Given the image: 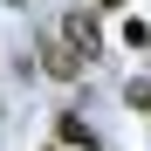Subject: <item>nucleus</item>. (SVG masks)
I'll list each match as a JSON object with an SVG mask.
<instances>
[{
	"instance_id": "39448f33",
	"label": "nucleus",
	"mask_w": 151,
	"mask_h": 151,
	"mask_svg": "<svg viewBox=\"0 0 151 151\" xmlns=\"http://www.w3.org/2000/svg\"><path fill=\"white\" fill-rule=\"evenodd\" d=\"M14 7H21V0H14Z\"/></svg>"
},
{
	"instance_id": "20e7f679",
	"label": "nucleus",
	"mask_w": 151,
	"mask_h": 151,
	"mask_svg": "<svg viewBox=\"0 0 151 151\" xmlns=\"http://www.w3.org/2000/svg\"><path fill=\"white\" fill-rule=\"evenodd\" d=\"M103 7H124V0H103Z\"/></svg>"
},
{
	"instance_id": "7ed1b4c3",
	"label": "nucleus",
	"mask_w": 151,
	"mask_h": 151,
	"mask_svg": "<svg viewBox=\"0 0 151 151\" xmlns=\"http://www.w3.org/2000/svg\"><path fill=\"white\" fill-rule=\"evenodd\" d=\"M48 124H55V151H62V144H76V151H96V131H89L76 110H55Z\"/></svg>"
},
{
	"instance_id": "f257e3e1",
	"label": "nucleus",
	"mask_w": 151,
	"mask_h": 151,
	"mask_svg": "<svg viewBox=\"0 0 151 151\" xmlns=\"http://www.w3.org/2000/svg\"><path fill=\"white\" fill-rule=\"evenodd\" d=\"M62 41H69L83 62H96V48H103V35H96V14H83V7H76V14L62 21Z\"/></svg>"
},
{
	"instance_id": "f03ea898",
	"label": "nucleus",
	"mask_w": 151,
	"mask_h": 151,
	"mask_svg": "<svg viewBox=\"0 0 151 151\" xmlns=\"http://www.w3.org/2000/svg\"><path fill=\"white\" fill-rule=\"evenodd\" d=\"M83 69H89V62L76 55L69 41H41V76H55V83H76Z\"/></svg>"
}]
</instances>
